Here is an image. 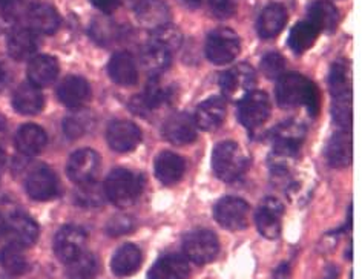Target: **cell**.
<instances>
[{
    "label": "cell",
    "mask_w": 362,
    "mask_h": 279,
    "mask_svg": "<svg viewBox=\"0 0 362 279\" xmlns=\"http://www.w3.org/2000/svg\"><path fill=\"white\" fill-rule=\"evenodd\" d=\"M276 102L284 109L305 106L315 115L320 109V93L309 78L300 74H286L278 78Z\"/></svg>",
    "instance_id": "6da1fadb"
},
{
    "label": "cell",
    "mask_w": 362,
    "mask_h": 279,
    "mask_svg": "<svg viewBox=\"0 0 362 279\" xmlns=\"http://www.w3.org/2000/svg\"><path fill=\"white\" fill-rule=\"evenodd\" d=\"M103 189L107 200L114 206L122 207V209L132 206L139 200V196L141 194L140 178L135 177L126 169L112 170V172L107 175Z\"/></svg>",
    "instance_id": "7a4b0ae2"
},
{
    "label": "cell",
    "mask_w": 362,
    "mask_h": 279,
    "mask_svg": "<svg viewBox=\"0 0 362 279\" xmlns=\"http://www.w3.org/2000/svg\"><path fill=\"white\" fill-rule=\"evenodd\" d=\"M212 167L216 177L230 183L244 174L247 167V158L237 143L223 141L214 149Z\"/></svg>",
    "instance_id": "3957f363"
},
{
    "label": "cell",
    "mask_w": 362,
    "mask_h": 279,
    "mask_svg": "<svg viewBox=\"0 0 362 279\" xmlns=\"http://www.w3.org/2000/svg\"><path fill=\"white\" fill-rule=\"evenodd\" d=\"M240 37L230 28L214 30L206 40V56L215 65H228L240 54Z\"/></svg>",
    "instance_id": "277c9868"
},
{
    "label": "cell",
    "mask_w": 362,
    "mask_h": 279,
    "mask_svg": "<svg viewBox=\"0 0 362 279\" xmlns=\"http://www.w3.org/2000/svg\"><path fill=\"white\" fill-rule=\"evenodd\" d=\"M214 217L224 229L243 230L249 226L250 207L238 196H226L214 207Z\"/></svg>",
    "instance_id": "5b68a950"
},
{
    "label": "cell",
    "mask_w": 362,
    "mask_h": 279,
    "mask_svg": "<svg viewBox=\"0 0 362 279\" xmlns=\"http://www.w3.org/2000/svg\"><path fill=\"white\" fill-rule=\"evenodd\" d=\"M257 83V74L247 63H240L221 74L220 88L226 98L229 100H241V98L253 91Z\"/></svg>",
    "instance_id": "8992f818"
},
{
    "label": "cell",
    "mask_w": 362,
    "mask_h": 279,
    "mask_svg": "<svg viewBox=\"0 0 362 279\" xmlns=\"http://www.w3.org/2000/svg\"><path fill=\"white\" fill-rule=\"evenodd\" d=\"M183 250L187 259L198 266H204L218 255L220 242L211 230H195L185 238Z\"/></svg>",
    "instance_id": "52a82bcc"
},
{
    "label": "cell",
    "mask_w": 362,
    "mask_h": 279,
    "mask_svg": "<svg viewBox=\"0 0 362 279\" xmlns=\"http://www.w3.org/2000/svg\"><path fill=\"white\" fill-rule=\"evenodd\" d=\"M270 115L269 95L262 91H250L240 100L238 120L244 128L255 129L264 124Z\"/></svg>",
    "instance_id": "ba28073f"
},
{
    "label": "cell",
    "mask_w": 362,
    "mask_h": 279,
    "mask_svg": "<svg viewBox=\"0 0 362 279\" xmlns=\"http://www.w3.org/2000/svg\"><path fill=\"white\" fill-rule=\"evenodd\" d=\"M98 169H100V158L93 149H80L71 155L66 172L71 182L76 184H86L94 182Z\"/></svg>",
    "instance_id": "9c48e42d"
},
{
    "label": "cell",
    "mask_w": 362,
    "mask_h": 279,
    "mask_svg": "<svg viewBox=\"0 0 362 279\" xmlns=\"http://www.w3.org/2000/svg\"><path fill=\"white\" fill-rule=\"evenodd\" d=\"M284 207L276 198H266L255 213V224L259 233L267 239H276L281 233Z\"/></svg>",
    "instance_id": "30bf717a"
},
{
    "label": "cell",
    "mask_w": 362,
    "mask_h": 279,
    "mask_svg": "<svg viewBox=\"0 0 362 279\" xmlns=\"http://www.w3.org/2000/svg\"><path fill=\"white\" fill-rule=\"evenodd\" d=\"M305 137L304 126L296 121H286L274 131V155L278 158H291L300 150Z\"/></svg>",
    "instance_id": "8fae6325"
},
{
    "label": "cell",
    "mask_w": 362,
    "mask_h": 279,
    "mask_svg": "<svg viewBox=\"0 0 362 279\" xmlns=\"http://www.w3.org/2000/svg\"><path fill=\"white\" fill-rule=\"evenodd\" d=\"M86 232L77 226L62 227L56 238H54V251L62 263H69L72 258L85 251L86 247Z\"/></svg>",
    "instance_id": "7c38bea8"
},
{
    "label": "cell",
    "mask_w": 362,
    "mask_h": 279,
    "mask_svg": "<svg viewBox=\"0 0 362 279\" xmlns=\"http://www.w3.org/2000/svg\"><path fill=\"white\" fill-rule=\"evenodd\" d=\"M107 143L111 149L120 154H126L137 148L141 143V132L137 124L128 120H119L110 124L106 132Z\"/></svg>",
    "instance_id": "4fadbf2b"
},
{
    "label": "cell",
    "mask_w": 362,
    "mask_h": 279,
    "mask_svg": "<svg viewBox=\"0 0 362 279\" xmlns=\"http://www.w3.org/2000/svg\"><path fill=\"white\" fill-rule=\"evenodd\" d=\"M5 233L11 244L19 247H30L39 238V226L25 213H14L5 222Z\"/></svg>",
    "instance_id": "5bb4252c"
},
{
    "label": "cell",
    "mask_w": 362,
    "mask_h": 279,
    "mask_svg": "<svg viewBox=\"0 0 362 279\" xmlns=\"http://www.w3.org/2000/svg\"><path fill=\"white\" fill-rule=\"evenodd\" d=\"M57 178L47 166L34 169L26 178V192L35 201H48L57 195Z\"/></svg>",
    "instance_id": "9a60e30c"
},
{
    "label": "cell",
    "mask_w": 362,
    "mask_h": 279,
    "mask_svg": "<svg viewBox=\"0 0 362 279\" xmlns=\"http://www.w3.org/2000/svg\"><path fill=\"white\" fill-rule=\"evenodd\" d=\"M135 17L143 28L153 31L169 23L170 10L163 0H139L135 4Z\"/></svg>",
    "instance_id": "2e32d148"
},
{
    "label": "cell",
    "mask_w": 362,
    "mask_h": 279,
    "mask_svg": "<svg viewBox=\"0 0 362 279\" xmlns=\"http://www.w3.org/2000/svg\"><path fill=\"white\" fill-rule=\"evenodd\" d=\"M197 124L191 115L187 114H175L169 117L163 128L166 140L174 143L177 146L189 145L197 138Z\"/></svg>",
    "instance_id": "e0dca14e"
},
{
    "label": "cell",
    "mask_w": 362,
    "mask_h": 279,
    "mask_svg": "<svg viewBox=\"0 0 362 279\" xmlns=\"http://www.w3.org/2000/svg\"><path fill=\"white\" fill-rule=\"evenodd\" d=\"M57 95L63 105L71 107V109H78V107H81L89 100L90 88L85 78L71 76L60 83Z\"/></svg>",
    "instance_id": "ac0fdd59"
},
{
    "label": "cell",
    "mask_w": 362,
    "mask_h": 279,
    "mask_svg": "<svg viewBox=\"0 0 362 279\" xmlns=\"http://www.w3.org/2000/svg\"><path fill=\"white\" fill-rule=\"evenodd\" d=\"M191 268L187 261L177 254L161 256L148 273V279H187Z\"/></svg>",
    "instance_id": "d6986e66"
},
{
    "label": "cell",
    "mask_w": 362,
    "mask_h": 279,
    "mask_svg": "<svg viewBox=\"0 0 362 279\" xmlns=\"http://www.w3.org/2000/svg\"><path fill=\"white\" fill-rule=\"evenodd\" d=\"M226 119V103L220 97L207 98L203 102L195 112V124L197 128L203 131H215L218 129Z\"/></svg>",
    "instance_id": "ffe728a7"
},
{
    "label": "cell",
    "mask_w": 362,
    "mask_h": 279,
    "mask_svg": "<svg viewBox=\"0 0 362 279\" xmlns=\"http://www.w3.org/2000/svg\"><path fill=\"white\" fill-rule=\"evenodd\" d=\"M107 73L117 85L132 86L139 80V68L134 57L128 52H117L110 60Z\"/></svg>",
    "instance_id": "44dd1931"
},
{
    "label": "cell",
    "mask_w": 362,
    "mask_h": 279,
    "mask_svg": "<svg viewBox=\"0 0 362 279\" xmlns=\"http://www.w3.org/2000/svg\"><path fill=\"white\" fill-rule=\"evenodd\" d=\"M26 20L30 23V30L40 34H54L60 26V17L52 6L45 4H35L28 8Z\"/></svg>",
    "instance_id": "7402d4cb"
},
{
    "label": "cell",
    "mask_w": 362,
    "mask_h": 279,
    "mask_svg": "<svg viewBox=\"0 0 362 279\" xmlns=\"http://www.w3.org/2000/svg\"><path fill=\"white\" fill-rule=\"evenodd\" d=\"M47 132L37 124H23L16 133V148L23 155H39L47 146Z\"/></svg>",
    "instance_id": "603a6c76"
},
{
    "label": "cell",
    "mask_w": 362,
    "mask_h": 279,
    "mask_svg": "<svg viewBox=\"0 0 362 279\" xmlns=\"http://www.w3.org/2000/svg\"><path fill=\"white\" fill-rule=\"evenodd\" d=\"M156 175L160 179L163 184L172 186L178 183L181 177L185 175L186 170V163L185 160L180 155L174 154V152H161V154L156 160Z\"/></svg>",
    "instance_id": "cb8c5ba5"
},
{
    "label": "cell",
    "mask_w": 362,
    "mask_h": 279,
    "mask_svg": "<svg viewBox=\"0 0 362 279\" xmlns=\"http://www.w3.org/2000/svg\"><path fill=\"white\" fill-rule=\"evenodd\" d=\"M37 48V37H35V32L30 28H17L11 31L10 37H8V52H10V56L14 60L23 61L34 57Z\"/></svg>",
    "instance_id": "d4e9b609"
},
{
    "label": "cell",
    "mask_w": 362,
    "mask_h": 279,
    "mask_svg": "<svg viewBox=\"0 0 362 279\" xmlns=\"http://www.w3.org/2000/svg\"><path fill=\"white\" fill-rule=\"evenodd\" d=\"M325 155H327V161L332 167L344 169L351 163V135L349 129H342L333 135Z\"/></svg>",
    "instance_id": "484cf974"
},
{
    "label": "cell",
    "mask_w": 362,
    "mask_h": 279,
    "mask_svg": "<svg viewBox=\"0 0 362 279\" xmlns=\"http://www.w3.org/2000/svg\"><path fill=\"white\" fill-rule=\"evenodd\" d=\"M59 76V61L51 56H35L30 61V83L37 88L49 86Z\"/></svg>",
    "instance_id": "4316f807"
},
{
    "label": "cell",
    "mask_w": 362,
    "mask_h": 279,
    "mask_svg": "<svg viewBox=\"0 0 362 279\" xmlns=\"http://www.w3.org/2000/svg\"><path fill=\"white\" fill-rule=\"evenodd\" d=\"M287 22V11L283 5H269L258 19V34L262 39H274L283 31Z\"/></svg>",
    "instance_id": "83f0119b"
},
{
    "label": "cell",
    "mask_w": 362,
    "mask_h": 279,
    "mask_svg": "<svg viewBox=\"0 0 362 279\" xmlns=\"http://www.w3.org/2000/svg\"><path fill=\"white\" fill-rule=\"evenodd\" d=\"M141 266V251L135 244H124L115 251L111 268L112 273L119 278L134 275Z\"/></svg>",
    "instance_id": "f1b7e54d"
},
{
    "label": "cell",
    "mask_w": 362,
    "mask_h": 279,
    "mask_svg": "<svg viewBox=\"0 0 362 279\" xmlns=\"http://www.w3.org/2000/svg\"><path fill=\"white\" fill-rule=\"evenodd\" d=\"M170 56L172 52L165 49L160 44L149 42L144 44L140 51V61L143 69L152 77H157L161 73H165L168 66L170 65Z\"/></svg>",
    "instance_id": "f546056e"
},
{
    "label": "cell",
    "mask_w": 362,
    "mask_h": 279,
    "mask_svg": "<svg viewBox=\"0 0 362 279\" xmlns=\"http://www.w3.org/2000/svg\"><path fill=\"white\" fill-rule=\"evenodd\" d=\"M13 106L17 112L23 115L39 114L43 107V95L40 89L33 83L21 85L13 95Z\"/></svg>",
    "instance_id": "4dcf8cb0"
},
{
    "label": "cell",
    "mask_w": 362,
    "mask_h": 279,
    "mask_svg": "<svg viewBox=\"0 0 362 279\" xmlns=\"http://www.w3.org/2000/svg\"><path fill=\"white\" fill-rule=\"evenodd\" d=\"M338 11L327 0H318L315 2L309 10V20L318 28L320 31L333 32L338 26Z\"/></svg>",
    "instance_id": "1f68e13d"
},
{
    "label": "cell",
    "mask_w": 362,
    "mask_h": 279,
    "mask_svg": "<svg viewBox=\"0 0 362 279\" xmlns=\"http://www.w3.org/2000/svg\"><path fill=\"white\" fill-rule=\"evenodd\" d=\"M320 32L321 31L310 20L296 23L288 34V47L293 52L301 54L312 47Z\"/></svg>",
    "instance_id": "d6a6232c"
},
{
    "label": "cell",
    "mask_w": 362,
    "mask_h": 279,
    "mask_svg": "<svg viewBox=\"0 0 362 279\" xmlns=\"http://www.w3.org/2000/svg\"><path fill=\"white\" fill-rule=\"evenodd\" d=\"M97 273L98 261L86 250L66 263V275L69 279H94Z\"/></svg>",
    "instance_id": "836d02e7"
},
{
    "label": "cell",
    "mask_w": 362,
    "mask_h": 279,
    "mask_svg": "<svg viewBox=\"0 0 362 279\" xmlns=\"http://www.w3.org/2000/svg\"><path fill=\"white\" fill-rule=\"evenodd\" d=\"M0 264L5 268V272L13 276H21L28 270V261H26L23 250L16 244H10L2 249V251H0Z\"/></svg>",
    "instance_id": "e575fe53"
},
{
    "label": "cell",
    "mask_w": 362,
    "mask_h": 279,
    "mask_svg": "<svg viewBox=\"0 0 362 279\" xmlns=\"http://www.w3.org/2000/svg\"><path fill=\"white\" fill-rule=\"evenodd\" d=\"M329 85L333 97L351 93V74L347 61L341 60L332 66Z\"/></svg>",
    "instance_id": "d590c367"
},
{
    "label": "cell",
    "mask_w": 362,
    "mask_h": 279,
    "mask_svg": "<svg viewBox=\"0 0 362 279\" xmlns=\"http://www.w3.org/2000/svg\"><path fill=\"white\" fill-rule=\"evenodd\" d=\"M151 42L160 44L165 49H168L169 52L175 51L180 48L181 42H183V34L178 28H175L174 25L166 23L160 26V28L152 31V37Z\"/></svg>",
    "instance_id": "8d00e7d4"
},
{
    "label": "cell",
    "mask_w": 362,
    "mask_h": 279,
    "mask_svg": "<svg viewBox=\"0 0 362 279\" xmlns=\"http://www.w3.org/2000/svg\"><path fill=\"white\" fill-rule=\"evenodd\" d=\"M106 200L105 189L97 186L94 182L80 184L76 192V201L83 207H98Z\"/></svg>",
    "instance_id": "74e56055"
},
{
    "label": "cell",
    "mask_w": 362,
    "mask_h": 279,
    "mask_svg": "<svg viewBox=\"0 0 362 279\" xmlns=\"http://www.w3.org/2000/svg\"><path fill=\"white\" fill-rule=\"evenodd\" d=\"M332 114L334 123H338L342 129H349L351 124V93L333 97Z\"/></svg>",
    "instance_id": "f35d334b"
},
{
    "label": "cell",
    "mask_w": 362,
    "mask_h": 279,
    "mask_svg": "<svg viewBox=\"0 0 362 279\" xmlns=\"http://www.w3.org/2000/svg\"><path fill=\"white\" fill-rule=\"evenodd\" d=\"M284 66H286V61L281 54L278 52H269L267 56L261 60L262 74L270 80H278L281 77Z\"/></svg>",
    "instance_id": "ab89813d"
},
{
    "label": "cell",
    "mask_w": 362,
    "mask_h": 279,
    "mask_svg": "<svg viewBox=\"0 0 362 279\" xmlns=\"http://www.w3.org/2000/svg\"><path fill=\"white\" fill-rule=\"evenodd\" d=\"M115 26L107 20H97L90 28V35L100 44H110L115 39Z\"/></svg>",
    "instance_id": "60d3db41"
},
{
    "label": "cell",
    "mask_w": 362,
    "mask_h": 279,
    "mask_svg": "<svg viewBox=\"0 0 362 279\" xmlns=\"http://www.w3.org/2000/svg\"><path fill=\"white\" fill-rule=\"evenodd\" d=\"M88 126V117L83 114H76L68 117L65 120V124H63V128H65V133L69 138H77L86 132Z\"/></svg>",
    "instance_id": "b9f144b4"
},
{
    "label": "cell",
    "mask_w": 362,
    "mask_h": 279,
    "mask_svg": "<svg viewBox=\"0 0 362 279\" xmlns=\"http://www.w3.org/2000/svg\"><path fill=\"white\" fill-rule=\"evenodd\" d=\"M212 13L220 19H229L237 11V2L235 0H209Z\"/></svg>",
    "instance_id": "7bdbcfd3"
},
{
    "label": "cell",
    "mask_w": 362,
    "mask_h": 279,
    "mask_svg": "<svg viewBox=\"0 0 362 279\" xmlns=\"http://www.w3.org/2000/svg\"><path fill=\"white\" fill-rule=\"evenodd\" d=\"M132 226H134V222L131 218L119 217V218H114L110 222V226H107V233L112 237H119V235H122V233L131 232Z\"/></svg>",
    "instance_id": "ee69618b"
},
{
    "label": "cell",
    "mask_w": 362,
    "mask_h": 279,
    "mask_svg": "<svg viewBox=\"0 0 362 279\" xmlns=\"http://www.w3.org/2000/svg\"><path fill=\"white\" fill-rule=\"evenodd\" d=\"M90 2H93L95 8H98V10L106 14H111L117 10V6H119V0H90Z\"/></svg>",
    "instance_id": "f6af8a7d"
},
{
    "label": "cell",
    "mask_w": 362,
    "mask_h": 279,
    "mask_svg": "<svg viewBox=\"0 0 362 279\" xmlns=\"http://www.w3.org/2000/svg\"><path fill=\"white\" fill-rule=\"evenodd\" d=\"M288 276H291V267L287 264H281L275 270L274 279H288Z\"/></svg>",
    "instance_id": "bcb514c9"
},
{
    "label": "cell",
    "mask_w": 362,
    "mask_h": 279,
    "mask_svg": "<svg viewBox=\"0 0 362 279\" xmlns=\"http://www.w3.org/2000/svg\"><path fill=\"white\" fill-rule=\"evenodd\" d=\"M5 85H6V73H5L4 66L0 65V91L5 88Z\"/></svg>",
    "instance_id": "7dc6e473"
},
{
    "label": "cell",
    "mask_w": 362,
    "mask_h": 279,
    "mask_svg": "<svg viewBox=\"0 0 362 279\" xmlns=\"http://www.w3.org/2000/svg\"><path fill=\"white\" fill-rule=\"evenodd\" d=\"M183 2L189 6V8H200L203 0H183Z\"/></svg>",
    "instance_id": "c3c4849f"
},
{
    "label": "cell",
    "mask_w": 362,
    "mask_h": 279,
    "mask_svg": "<svg viewBox=\"0 0 362 279\" xmlns=\"http://www.w3.org/2000/svg\"><path fill=\"white\" fill-rule=\"evenodd\" d=\"M4 165H5V154H4V150L0 149V172H2Z\"/></svg>",
    "instance_id": "681fc988"
},
{
    "label": "cell",
    "mask_w": 362,
    "mask_h": 279,
    "mask_svg": "<svg viewBox=\"0 0 362 279\" xmlns=\"http://www.w3.org/2000/svg\"><path fill=\"white\" fill-rule=\"evenodd\" d=\"M4 232H5V221L2 217H0V237L4 235Z\"/></svg>",
    "instance_id": "f907efd6"
},
{
    "label": "cell",
    "mask_w": 362,
    "mask_h": 279,
    "mask_svg": "<svg viewBox=\"0 0 362 279\" xmlns=\"http://www.w3.org/2000/svg\"><path fill=\"white\" fill-rule=\"evenodd\" d=\"M0 279H5V278H4V276H0Z\"/></svg>",
    "instance_id": "816d5d0a"
},
{
    "label": "cell",
    "mask_w": 362,
    "mask_h": 279,
    "mask_svg": "<svg viewBox=\"0 0 362 279\" xmlns=\"http://www.w3.org/2000/svg\"><path fill=\"white\" fill-rule=\"evenodd\" d=\"M137 2H139V0H137Z\"/></svg>",
    "instance_id": "f5cc1de1"
}]
</instances>
